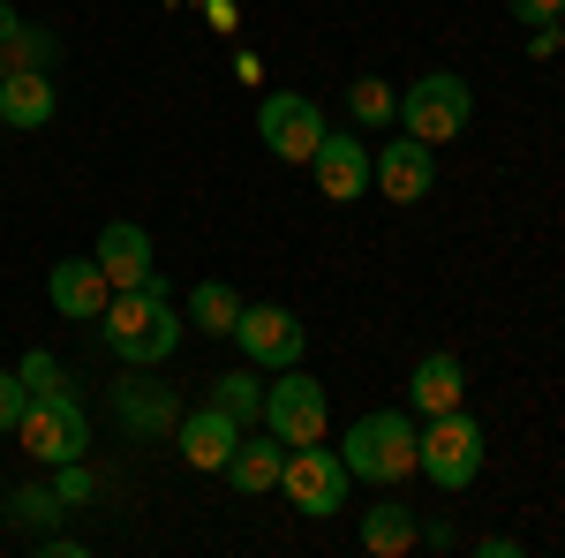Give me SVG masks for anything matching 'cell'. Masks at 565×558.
I'll use <instances>...</instances> for the list:
<instances>
[{
  "label": "cell",
  "instance_id": "1",
  "mask_svg": "<svg viewBox=\"0 0 565 558\" xmlns=\"http://www.w3.org/2000/svg\"><path fill=\"white\" fill-rule=\"evenodd\" d=\"M98 333H106V347H114L121 362L159 370V362L181 347V309H174V295H167L159 280H143V287H121V295L106 302Z\"/></svg>",
  "mask_w": 565,
  "mask_h": 558
},
{
  "label": "cell",
  "instance_id": "2",
  "mask_svg": "<svg viewBox=\"0 0 565 558\" xmlns=\"http://www.w3.org/2000/svg\"><path fill=\"white\" fill-rule=\"evenodd\" d=\"M340 461L362 483H407L415 461H423V430L407 408H377V415H354L348 438H340Z\"/></svg>",
  "mask_w": 565,
  "mask_h": 558
},
{
  "label": "cell",
  "instance_id": "3",
  "mask_svg": "<svg viewBox=\"0 0 565 558\" xmlns=\"http://www.w3.org/2000/svg\"><path fill=\"white\" fill-rule=\"evenodd\" d=\"M15 445L39 461V468H61V461H84L90 453V415L76 392H31L23 423H15Z\"/></svg>",
  "mask_w": 565,
  "mask_h": 558
},
{
  "label": "cell",
  "instance_id": "4",
  "mask_svg": "<svg viewBox=\"0 0 565 558\" xmlns=\"http://www.w3.org/2000/svg\"><path fill=\"white\" fill-rule=\"evenodd\" d=\"M407 136H423V144H452V136L476 122V91H468V76H452V69H430L423 84L399 91V114H392Z\"/></svg>",
  "mask_w": 565,
  "mask_h": 558
},
{
  "label": "cell",
  "instance_id": "5",
  "mask_svg": "<svg viewBox=\"0 0 565 558\" xmlns=\"http://www.w3.org/2000/svg\"><path fill=\"white\" fill-rule=\"evenodd\" d=\"M415 475H430L437 491H468L482 475V423L468 408H445V415L423 423V461H415Z\"/></svg>",
  "mask_w": 565,
  "mask_h": 558
},
{
  "label": "cell",
  "instance_id": "6",
  "mask_svg": "<svg viewBox=\"0 0 565 558\" xmlns=\"http://www.w3.org/2000/svg\"><path fill=\"white\" fill-rule=\"evenodd\" d=\"M257 423L271 430L279 445H317V438L332 430V400H324V386L295 362V370H279V386H264V415Z\"/></svg>",
  "mask_w": 565,
  "mask_h": 558
},
{
  "label": "cell",
  "instance_id": "7",
  "mask_svg": "<svg viewBox=\"0 0 565 558\" xmlns=\"http://www.w3.org/2000/svg\"><path fill=\"white\" fill-rule=\"evenodd\" d=\"M348 483H354L348 461H340V453H332L324 438H317V445H287L279 491H287V498H295L309 520H332V514H340V506H348Z\"/></svg>",
  "mask_w": 565,
  "mask_h": 558
},
{
  "label": "cell",
  "instance_id": "8",
  "mask_svg": "<svg viewBox=\"0 0 565 558\" xmlns=\"http://www.w3.org/2000/svg\"><path fill=\"white\" fill-rule=\"evenodd\" d=\"M257 136L279 167H309V151L324 144V106L302 98V91H264L257 106Z\"/></svg>",
  "mask_w": 565,
  "mask_h": 558
},
{
  "label": "cell",
  "instance_id": "9",
  "mask_svg": "<svg viewBox=\"0 0 565 558\" xmlns=\"http://www.w3.org/2000/svg\"><path fill=\"white\" fill-rule=\"evenodd\" d=\"M234 340H242V355H249L257 370H295L302 347H309V325L287 309V302H242Z\"/></svg>",
  "mask_w": 565,
  "mask_h": 558
},
{
  "label": "cell",
  "instance_id": "10",
  "mask_svg": "<svg viewBox=\"0 0 565 558\" xmlns=\"http://www.w3.org/2000/svg\"><path fill=\"white\" fill-rule=\"evenodd\" d=\"M370 189H377L385 204H423V197L437 189V151L423 144V136L399 129V144L370 151Z\"/></svg>",
  "mask_w": 565,
  "mask_h": 558
},
{
  "label": "cell",
  "instance_id": "11",
  "mask_svg": "<svg viewBox=\"0 0 565 558\" xmlns=\"http://www.w3.org/2000/svg\"><path fill=\"white\" fill-rule=\"evenodd\" d=\"M309 181H317L324 204H362V189H370V151H362V136L324 129V144L309 151Z\"/></svg>",
  "mask_w": 565,
  "mask_h": 558
},
{
  "label": "cell",
  "instance_id": "12",
  "mask_svg": "<svg viewBox=\"0 0 565 558\" xmlns=\"http://www.w3.org/2000/svg\"><path fill=\"white\" fill-rule=\"evenodd\" d=\"M45 302H53L61 317H76V325H98L106 302H114V280L98 272V257H61L45 272Z\"/></svg>",
  "mask_w": 565,
  "mask_h": 558
},
{
  "label": "cell",
  "instance_id": "13",
  "mask_svg": "<svg viewBox=\"0 0 565 558\" xmlns=\"http://www.w3.org/2000/svg\"><path fill=\"white\" fill-rule=\"evenodd\" d=\"M90 257H98L106 280H114V295H121V287H143V280H159V272H151V234H143L136 219H106Z\"/></svg>",
  "mask_w": 565,
  "mask_h": 558
},
{
  "label": "cell",
  "instance_id": "14",
  "mask_svg": "<svg viewBox=\"0 0 565 558\" xmlns=\"http://www.w3.org/2000/svg\"><path fill=\"white\" fill-rule=\"evenodd\" d=\"M174 445H181V461H189V468H226V461H234V445H242V423H234L226 408L204 400L196 415H181V423H174Z\"/></svg>",
  "mask_w": 565,
  "mask_h": 558
},
{
  "label": "cell",
  "instance_id": "15",
  "mask_svg": "<svg viewBox=\"0 0 565 558\" xmlns=\"http://www.w3.org/2000/svg\"><path fill=\"white\" fill-rule=\"evenodd\" d=\"M468 400V370H460V355H445V347H430L415 370H407V408L430 423V415H445V408H460Z\"/></svg>",
  "mask_w": 565,
  "mask_h": 558
},
{
  "label": "cell",
  "instance_id": "16",
  "mask_svg": "<svg viewBox=\"0 0 565 558\" xmlns=\"http://www.w3.org/2000/svg\"><path fill=\"white\" fill-rule=\"evenodd\" d=\"M53 114H61V84H53L45 69H8V76H0V122H8V129L31 136V129H45Z\"/></svg>",
  "mask_w": 565,
  "mask_h": 558
},
{
  "label": "cell",
  "instance_id": "17",
  "mask_svg": "<svg viewBox=\"0 0 565 558\" xmlns=\"http://www.w3.org/2000/svg\"><path fill=\"white\" fill-rule=\"evenodd\" d=\"M279 468H287V445L264 430V438H242V445H234V461H226V483H234L242 498H257V491H279Z\"/></svg>",
  "mask_w": 565,
  "mask_h": 558
},
{
  "label": "cell",
  "instance_id": "18",
  "mask_svg": "<svg viewBox=\"0 0 565 558\" xmlns=\"http://www.w3.org/2000/svg\"><path fill=\"white\" fill-rule=\"evenodd\" d=\"M114 415H121V430H136V438H167V430L181 423L174 400L151 386V378H136V386H114Z\"/></svg>",
  "mask_w": 565,
  "mask_h": 558
},
{
  "label": "cell",
  "instance_id": "19",
  "mask_svg": "<svg viewBox=\"0 0 565 558\" xmlns=\"http://www.w3.org/2000/svg\"><path fill=\"white\" fill-rule=\"evenodd\" d=\"M415 544H423L415 506H370V514H362V551L370 558H407Z\"/></svg>",
  "mask_w": 565,
  "mask_h": 558
},
{
  "label": "cell",
  "instance_id": "20",
  "mask_svg": "<svg viewBox=\"0 0 565 558\" xmlns=\"http://www.w3.org/2000/svg\"><path fill=\"white\" fill-rule=\"evenodd\" d=\"M189 325L212 333V340H234V325H242V295H234L226 280H196V287H189Z\"/></svg>",
  "mask_w": 565,
  "mask_h": 558
},
{
  "label": "cell",
  "instance_id": "21",
  "mask_svg": "<svg viewBox=\"0 0 565 558\" xmlns=\"http://www.w3.org/2000/svg\"><path fill=\"white\" fill-rule=\"evenodd\" d=\"M0 514L15 520V528H53V520L68 514V498H61L53 483H23V491H8V498H0Z\"/></svg>",
  "mask_w": 565,
  "mask_h": 558
},
{
  "label": "cell",
  "instance_id": "22",
  "mask_svg": "<svg viewBox=\"0 0 565 558\" xmlns=\"http://www.w3.org/2000/svg\"><path fill=\"white\" fill-rule=\"evenodd\" d=\"M212 408H226L234 423L249 430L264 415V378H249V370H226V378H212Z\"/></svg>",
  "mask_w": 565,
  "mask_h": 558
},
{
  "label": "cell",
  "instance_id": "23",
  "mask_svg": "<svg viewBox=\"0 0 565 558\" xmlns=\"http://www.w3.org/2000/svg\"><path fill=\"white\" fill-rule=\"evenodd\" d=\"M348 114L362 122V129H385L392 114H399V91H392L385 76H354L348 84Z\"/></svg>",
  "mask_w": 565,
  "mask_h": 558
},
{
  "label": "cell",
  "instance_id": "24",
  "mask_svg": "<svg viewBox=\"0 0 565 558\" xmlns=\"http://www.w3.org/2000/svg\"><path fill=\"white\" fill-rule=\"evenodd\" d=\"M0 53H8V69H45V76H53V61H61V39H53V31H31V23H23L15 39L0 45Z\"/></svg>",
  "mask_w": 565,
  "mask_h": 558
},
{
  "label": "cell",
  "instance_id": "25",
  "mask_svg": "<svg viewBox=\"0 0 565 558\" xmlns=\"http://www.w3.org/2000/svg\"><path fill=\"white\" fill-rule=\"evenodd\" d=\"M15 370H23V386H31V392H68V378H61V362H53L45 347H31V355H23Z\"/></svg>",
  "mask_w": 565,
  "mask_h": 558
},
{
  "label": "cell",
  "instance_id": "26",
  "mask_svg": "<svg viewBox=\"0 0 565 558\" xmlns=\"http://www.w3.org/2000/svg\"><path fill=\"white\" fill-rule=\"evenodd\" d=\"M23 408H31L23 370H0V430H8V438H15V423H23Z\"/></svg>",
  "mask_w": 565,
  "mask_h": 558
},
{
  "label": "cell",
  "instance_id": "27",
  "mask_svg": "<svg viewBox=\"0 0 565 558\" xmlns=\"http://www.w3.org/2000/svg\"><path fill=\"white\" fill-rule=\"evenodd\" d=\"M53 491H61L68 506H84V498L98 491V483H90V468H84V461H61V468H53Z\"/></svg>",
  "mask_w": 565,
  "mask_h": 558
},
{
  "label": "cell",
  "instance_id": "28",
  "mask_svg": "<svg viewBox=\"0 0 565 558\" xmlns=\"http://www.w3.org/2000/svg\"><path fill=\"white\" fill-rule=\"evenodd\" d=\"M565 15V0H513V23H535V31H551Z\"/></svg>",
  "mask_w": 565,
  "mask_h": 558
},
{
  "label": "cell",
  "instance_id": "29",
  "mask_svg": "<svg viewBox=\"0 0 565 558\" xmlns=\"http://www.w3.org/2000/svg\"><path fill=\"white\" fill-rule=\"evenodd\" d=\"M482 558H521V536H482Z\"/></svg>",
  "mask_w": 565,
  "mask_h": 558
},
{
  "label": "cell",
  "instance_id": "30",
  "mask_svg": "<svg viewBox=\"0 0 565 558\" xmlns=\"http://www.w3.org/2000/svg\"><path fill=\"white\" fill-rule=\"evenodd\" d=\"M15 31H23V15H15V8H8V0H0V45L15 39Z\"/></svg>",
  "mask_w": 565,
  "mask_h": 558
},
{
  "label": "cell",
  "instance_id": "31",
  "mask_svg": "<svg viewBox=\"0 0 565 558\" xmlns=\"http://www.w3.org/2000/svg\"><path fill=\"white\" fill-rule=\"evenodd\" d=\"M0 76H8V53H0Z\"/></svg>",
  "mask_w": 565,
  "mask_h": 558
}]
</instances>
